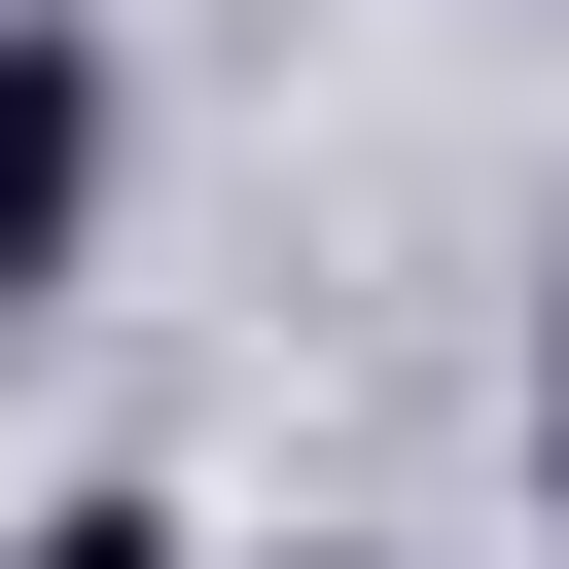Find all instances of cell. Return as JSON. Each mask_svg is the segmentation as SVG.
<instances>
[{
  "mask_svg": "<svg viewBox=\"0 0 569 569\" xmlns=\"http://www.w3.org/2000/svg\"><path fill=\"white\" fill-rule=\"evenodd\" d=\"M71 249H107V36L0 0V320H71Z\"/></svg>",
  "mask_w": 569,
  "mask_h": 569,
  "instance_id": "6da1fadb",
  "label": "cell"
},
{
  "mask_svg": "<svg viewBox=\"0 0 569 569\" xmlns=\"http://www.w3.org/2000/svg\"><path fill=\"white\" fill-rule=\"evenodd\" d=\"M0 569H213V533H178V498H36Z\"/></svg>",
  "mask_w": 569,
  "mask_h": 569,
  "instance_id": "7a4b0ae2",
  "label": "cell"
},
{
  "mask_svg": "<svg viewBox=\"0 0 569 569\" xmlns=\"http://www.w3.org/2000/svg\"><path fill=\"white\" fill-rule=\"evenodd\" d=\"M533 498H569V320H533Z\"/></svg>",
  "mask_w": 569,
  "mask_h": 569,
  "instance_id": "3957f363",
  "label": "cell"
}]
</instances>
